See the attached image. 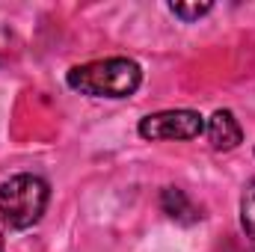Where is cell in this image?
Here are the masks:
<instances>
[{"label": "cell", "mask_w": 255, "mask_h": 252, "mask_svg": "<svg viewBox=\"0 0 255 252\" xmlns=\"http://www.w3.org/2000/svg\"><path fill=\"white\" fill-rule=\"evenodd\" d=\"M65 86L86 98L122 101L136 95V89L142 86V65L130 57H104L80 63L65 71Z\"/></svg>", "instance_id": "1"}, {"label": "cell", "mask_w": 255, "mask_h": 252, "mask_svg": "<svg viewBox=\"0 0 255 252\" xmlns=\"http://www.w3.org/2000/svg\"><path fill=\"white\" fill-rule=\"evenodd\" d=\"M241 232H244L250 250L255 252V178H250L241 193Z\"/></svg>", "instance_id": "6"}, {"label": "cell", "mask_w": 255, "mask_h": 252, "mask_svg": "<svg viewBox=\"0 0 255 252\" xmlns=\"http://www.w3.org/2000/svg\"><path fill=\"white\" fill-rule=\"evenodd\" d=\"M48 205H51V184L36 172H18L0 184V220L12 232H27L39 226Z\"/></svg>", "instance_id": "2"}, {"label": "cell", "mask_w": 255, "mask_h": 252, "mask_svg": "<svg viewBox=\"0 0 255 252\" xmlns=\"http://www.w3.org/2000/svg\"><path fill=\"white\" fill-rule=\"evenodd\" d=\"M136 133L145 142H187V139H196L205 133V116L190 107L148 113L139 119Z\"/></svg>", "instance_id": "3"}, {"label": "cell", "mask_w": 255, "mask_h": 252, "mask_svg": "<svg viewBox=\"0 0 255 252\" xmlns=\"http://www.w3.org/2000/svg\"><path fill=\"white\" fill-rule=\"evenodd\" d=\"M157 205H160V211H163L169 220H175V223H181V226H196V223L202 220V208L187 196V190H181V187H163Z\"/></svg>", "instance_id": "5"}, {"label": "cell", "mask_w": 255, "mask_h": 252, "mask_svg": "<svg viewBox=\"0 0 255 252\" xmlns=\"http://www.w3.org/2000/svg\"><path fill=\"white\" fill-rule=\"evenodd\" d=\"M0 252H3V229H0Z\"/></svg>", "instance_id": "8"}, {"label": "cell", "mask_w": 255, "mask_h": 252, "mask_svg": "<svg viewBox=\"0 0 255 252\" xmlns=\"http://www.w3.org/2000/svg\"><path fill=\"white\" fill-rule=\"evenodd\" d=\"M205 136L214 151H235L244 142V127L232 110H214L205 119Z\"/></svg>", "instance_id": "4"}, {"label": "cell", "mask_w": 255, "mask_h": 252, "mask_svg": "<svg viewBox=\"0 0 255 252\" xmlns=\"http://www.w3.org/2000/svg\"><path fill=\"white\" fill-rule=\"evenodd\" d=\"M166 9H169L178 21L193 24V21L211 15V12H214V3H208V0H205V3H199V0H193V3H166Z\"/></svg>", "instance_id": "7"}]
</instances>
